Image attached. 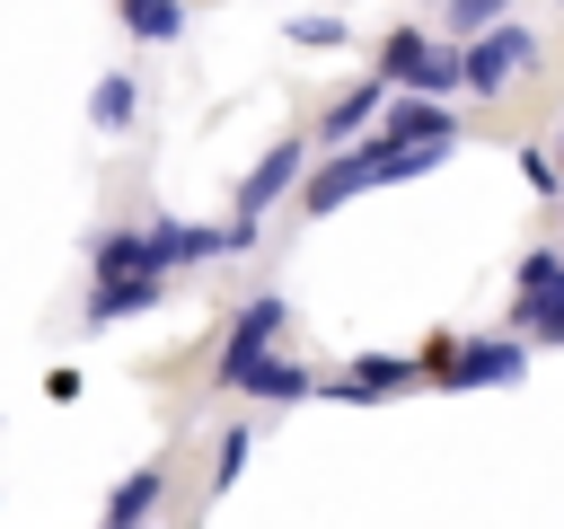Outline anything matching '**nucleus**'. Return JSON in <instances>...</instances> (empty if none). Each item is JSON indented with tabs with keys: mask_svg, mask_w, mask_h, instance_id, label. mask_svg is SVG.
I'll use <instances>...</instances> for the list:
<instances>
[{
	"mask_svg": "<svg viewBox=\"0 0 564 529\" xmlns=\"http://www.w3.org/2000/svg\"><path fill=\"white\" fill-rule=\"evenodd\" d=\"M555 203H564V194H555Z\"/></svg>",
	"mask_w": 564,
	"mask_h": 529,
	"instance_id": "obj_23",
	"label": "nucleus"
},
{
	"mask_svg": "<svg viewBox=\"0 0 564 529\" xmlns=\"http://www.w3.org/2000/svg\"><path fill=\"white\" fill-rule=\"evenodd\" d=\"M361 185H370V159H361V141H344V150H326L317 176H300V212H344Z\"/></svg>",
	"mask_w": 564,
	"mask_h": 529,
	"instance_id": "obj_11",
	"label": "nucleus"
},
{
	"mask_svg": "<svg viewBox=\"0 0 564 529\" xmlns=\"http://www.w3.org/2000/svg\"><path fill=\"white\" fill-rule=\"evenodd\" d=\"M538 71V35L520 26V18H494V26H476L467 44H458V88H476V97H502L511 79H529Z\"/></svg>",
	"mask_w": 564,
	"mask_h": 529,
	"instance_id": "obj_1",
	"label": "nucleus"
},
{
	"mask_svg": "<svg viewBox=\"0 0 564 529\" xmlns=\"http://www.w3.org/2000/svg\"><path fill=\"white\" fill-rule=\"evenodd\" d=\"M379 106H388V79H352V88L326 106V123H317V150H344V141H361Z\"/></svg>",
	"mask_w": 564,
	"mask_h": 529,
	"instance_id": "obj_13",
	"label": "nucleus"
},
{
	"mask_svg": "<svg viewBox=\"0 0 564 529\" xmlns=\"http://www.w3.org/2000/svg\"><path fill=\"white\" fill-rule=\"evenodd\" d=\"M282 35H291V44H308V53H326V44H344V35H352V26H344V18H335V9H300V18H291V26H282Z\"/></svg>",
	"mask_w": 564,
	"mask_h": 529,
	"instance_id": "obj_19",
	"label": "nucleus"
},
{
	"mask_svg": "<svg viewBox=\"0 0 564 529\" xmlns=\"http://www.w3.org/2000/svg\"><path fill=\"white\" fill-rule=\"evenodd\" d=\"M555 159H564V132H555Z\"/></svg>",
	"mask_w": 564,
	"mask_h": 529,
	"instance_id": "obj_22",
	"label": "nucleus"
},
{
	"mask_svg": "<svg viewBox=\"0 0 564 529\" xmlns=\"http://www.w3.org/2000/svg\"><path fill=\"white\" fill-rule=\"evenodd\" d=\"M159 503H167V467L150 458V467H132V476H123V485L106 494V529H141V520H150Z\"/></svg>",
	"mask_w": 564,
	"mask_h": 529,
	"instance_id": "obj_14",
	"label": "nucleus"
},
{
	"mask_svg": "<svg viewBox=\"0 0 564 529\" xmlns=\"http://www.w3.org/2000/svg\"><path fill=\"white\" fill-rule=\"evenodd\" d=\"M529 370V344L520 335H449V353H441V388H511Z\"/></svg>",
	"mask_w": 564,
	"mask_h": 529,
	"instance_id": "obj_5",
	"label": "nucleus"
},
{
	"mask_svg": "<svg viewBox=\"0 0 564 529\" xmlns=\"http://www.w3.org/2000/svg\"><path fill=\"white\" fill-rule=\"evenodd\" d=\"M159 300H167V273H97V282H88V326L150 317Z\"/></svg>",
	"mask_w": 564,
	"mask_h": 529,
	"instance_id": "obj_9",
	"label": "nucleus"
},
{
	"mask_svg": "<svg viewBox=\"0 0 564 529\" xmlns=\"http://www.w3.org/2000/svg\"><path fill=\"white\" fill-rule=\"evenodd\" d=\"M282 335H291V300H282V291H256V300L229 317L220 353H212V388H229V379H238V370H247L264 344H282Z\"/></svg>",
	"mask_w": 564,
	"mask_h": 529,
	"instance_id": "obj_6",
	"label": "nucleus"
},
{
	"mask_svg": "<svg viewBox=\"0 0 564 529\" xmlns=\"http://www.w3.org/2000/svg\"><path fill=\"white\" fill-rule=\"evenodd\" d=\"M88 273H159V256H150V238H141V229H106V238H97V256H88Z\"/></svg>",
	"mask_w": 564,
	"mask_h": 529,
	"instance_id": "obj_16",
	"label": "nucleus"
},
{
	"mask_svg": "<svg viewBox=\"0 0 564 529\" xmlns=\"http://www.w3.org/2000/svg\"><path fill=\"white\" fill-rule=\"evenodd\" d=\"M414 379H423V370H414L405 353H361L344 379H317L308 397H335V406H388V397H405Z\"/></svg>",
	"mask_w": 564,
	"mask_h": 529,
	"instance_id": "obj_8",
	"label": "nucleus"
},
{
	"mask_svg": "<svg viewBox=\"0 0 564 529\" xmlns=\"http://www.w3.org/2000/svg\"><path fill=\"white\" fill-rule=\"evenodd\" d=\"M520 176H529V185H538V194H546V203H555V194H564V176H555V159H546V150H520Z\"/></svg>",
	"mask_w": 564,
	"mask_h": 529,
	"instance_id": "obj_21",
	"label": "nucleus"
},
{
	"mask_svg": "<svg viewBox=\"0 0 564 529\" xmlns=\"http://www.w3.org/2000/svg\"><path fill=\"white\" fill-rule=\"evenodd\" d=\"M300 176H308V141H273V150L238 176V212H229V229L256 247V220H264L282 194H300Z\"/></svg>",
	"mask_w": 564,
	"mask_h": 529,
	"instance_id": "obj_4",
	"label": "nucleus"
},
{
	"mask_svg": "<svg viewBox=\"0 0 564 529\" xmlns=\"http://www.w3.org/2000/svg\"><path fill=\"white\" fill-rule=\"evenodd\" d=\"M441 18H449V35H476V26L511 18V0H441Z\"/></svg>",
	"mask_w": 564,
	"mask_h": 529,
	"instance_id": "obj_20",
	"label": "nucleus"
},
{
	"mask_svg": "<svg viewBox=\"0 0 564 529\" xmlns=\"http://www.w3.org/2000/svg\"><path fill=\"white\" fill-rule=\"evenodd\" d=\"M229 388H238V397H256V406H300V397H308L317 379H308V370H300V361H291L282 344H264V353H256V361H247V370H238Z\"/></svg>",
	"mask_w": 564,
	"mask_h": 529,
	"instance_id": "obj_12",
	"label": "nucleus"
},
{
	"mask_svg": "<svg viewBox=\"0 0 564 529\" xmlns=\"http://www.w3.org/2000/svg\"><path fill=\"white\" fill-rule=\"evenodd\" d=\"M511 335H520V344H564V247H529V256H520Z\"/></svg>",
	"mask_w": 564,
	"mask_h": 529,
	"instance_id": "obj_2",
	"label": "nucleus"
},
{
	"mask_svg": "<svg viewBox=\"0 0 564 529\" xmlns=\"http://www.w3.org/2000/svg\"><path fill=\"white\" fill-rule=\"evenodd\" d=\"M370 141H458V115L441 106V97H397V106H379L370 115Z\"/></svg>",
	"mask_w": 564,
	"mask_h": 529,
	"instance_id": "obj_10",
	"label": "nucleus"
},
{
	"mask_svg": "<svg viewBox=\"0 0 564 529\" xmlns=\"http://www.w3.org/2000/svg\"><path fill=\"white\" fill-rule=\"evenodd\" d=\"M247 450H256V432H247V423H229V432L212 441V494H229V485L247 476Z\"/></svg>",
	"mask_w": 564,
	"mask_h": 529,
	"instance_id": "obj_18",
	"label": "nucleus"
},
{
	"mask_svg": "<svg viewBox=\"0 0 564 529\" xmlns=\"http://www.w3.org/2000/svg\"><path fill=\"white\" fill-rule=\"evenodd\" d=\"M132 115H141V88H132V71H106V79L88 88V123H97V132H132Z\"/></svg>",
	"mask_w": 564,
	"mask_h": 529,
	"instance_id": "obj_15",
	"label": "nucleus"
},
{
	"mask_svg": "<svg viewBox=\"0 0 564 529\" xmlns=\"http://www.w3.org/2000/svg\"><path fill=\"white\" fill-rule=\"evenodd\" d=\"M115 9H123V26L141 44H176L185 35V0H115Z\"/></svg>",
	"mask_w": 564,
	"mask_h": 529,
	"instance_id": "obj_17",
	"label": "nucleus"
},
{
	"mask_svg": "<svg viewBox=\"0 0 564 529\" xmlns=\"http://www.w3.org/2000/svg\"><path fill=\"white\" fill-rule=\"evenodd\" d=\"M379 79H388V88H414V97H449V88H458V53L432 44L423 26H397V35L379 44Z\"/></svg>",
	"mask_w": 564,
	"mask_h": 529,
	"instance_id": "obj_3",
	"label": "nucleus"
},
{
	"mask_svg": "<svg viewBox=\"0 0 564 529\" xmlns=\"http://www.w3.org/2000/svg\"><path fill=\"white\" fill-rule=\"evenodd\" d=\"M141 238H150L159 273H176V264H220V256H238V247H247L229 220H150Z\"/></svg>",
	"mask_w": 564,
	"mask_h": 529,
	"instance_id": "obj_7",
	"label": "nucleus"
}]
</instances>
